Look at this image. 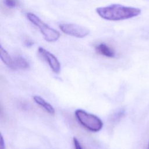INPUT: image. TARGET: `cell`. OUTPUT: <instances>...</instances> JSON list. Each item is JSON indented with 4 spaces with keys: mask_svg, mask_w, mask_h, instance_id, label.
I'll use <instances>...</instances> for the list:
<instances>
[{
    "mask_svg": "<svg viewBox=\"0 0 149 149\" xmlns=\"http://www.w3.org/2000/svg\"><path fill=\"white\" fill-rule=\"evenodd\" d=\"M97 13L102 19L110 21H118L133 18L139 16L140 8L126 6L120 4H111L96 9Z\"/></svg>",
    "mask_w": 149,
    "mask_h": 149,
    "instance_id": "cell-1",
    "label": "cell"
},
{
    "mask_svg": "<svg viewBox=\"0 0 149 149\" xmlns=\"http://www.w3.org/2000/svg\"><path fill=\"white\" fill-rule=\"evenodd\" d=\"M26 17L31 23L38 27L47 41L55 42L59 38L60 33L57 30L49 27L34 13H27Z\"/></svg>",
    "mask_w": 149,
    "mask_h": 149,
    "instance_id": "cell-2",
    "label": "cell"
},
{
    "mask_svg": "<svg viewBox=\"0 0 149 149\" xmlns=\"http://www.w3.org/2000/svg\"><path fill=\"white\" fill-rule=\"evenodd\" d=\"M78 122L87 129L97 132L103 126V122L98 116L87 112L82 109H77L74 113Z\"/></svg>",
    "mask_w": 149,
    "mask_h": 149,
    "instance_id": "cell-3",
    "label": "cell"
},
{
    "mask_svg": "<svg viewBox=\"0 0 149 149\" xmlns=\"http://www.w3.org/2000/svg\"><path fill=\"white\" fill-rule=\"evenodd\" d=\"M59 26L62 32L76 38H84L90 33L88 28L77 24L62 23Z\"/></svg>",
    "mask_w": 149,
    "mask_h": 149,
    "instance_id": "cell-4",
    "label": "cell"
},
{
    "mask_svg": "<svg viewBox=\"0 0 149 149\" xmlns=\"http://www.w3.org/2000/svg\"><path fill=\"white\" fill-rule=\"evenodd\" d=\"M38 52L40 56L47 62L52 70L55 73H59L61 70V65L57 58L42 47H39Z\"/></svg>",
    "mask_w": 149,
    "mask_h": 149,
    "instance_id": "cell-5",
    "label": "cell"
},
{
    "mask_svg": "<svg viewBox=\"0 0 149 149\" xmlns=\"http://www.w3.org/2000/svg\"><path fill=\"white\" fill-rule=\"evenodd\" d=\"M95 51L103 56L108 58H113L115 56L114 50L105 43H100L95 47Z\"/></svg>",
    "mask_w": 149,
    "mask_h": 149,
    "instance_id": "cell-6",
    "label": "cell"
},
{
    "mask_svg": "<svg viewBox=\"0 0 149 149\" xmlns=\"http://www.w3.org/2000/svg\"><path fill=\"white\" fill-rule=\"evenodd\" d=\"M30 68V64L26 58L21 55H16L13 58V69L26 70Z\"/></svg>",
    "mask_w": 149,
    "mask_h": 149,
    "instance_id": "cell-7",
    "label": "cell"
},
{
    "mask_svg": "<svg viewBox=\"0 0 149 149\" xmlns=\"http://www.w3.org/2000/svg\"><path fill=\"white\" fill-rule=\"evenodd\" d=\"M33 100L37 104H38L47 112L52 115L55 113V109L54 107L50 104L47 102L42 97L38 95H36L33 97Z\"/></svg>",
    "mask_w": 149,
    "mask_h": 149,
    "instance_id": "cell-8",
    "label": "cell"
},
{
    "mask_svg": "<svg viewBox=\"0 0 149 149\" xmlns=\"http://www.w3.org/2000/svg\"><path fill=\"white\" fill-rule=\"evenodd\" d=\"M0 57L2 61L9 68L12 69L13 66V58L8 54V52L2 47L0 46Z\"/></svg>",
    "mask_w": 149,
    "mask_h": 149,
    "instance_id": "cell-9",
    "label": "cell"
},
{
    "mask_svg": "<svg viewBox=\"0 0 149 149\" xmlns=\"http://www.w3.org/2000/svg\"><path fill=\"white\" fill-rule=\"evenodd\" d=\"M3 4L8 8L13 9L18 6L19 2L17 0H3Z\"/></svg>",
    "mask_w": 149,
    "mask_h": 149,
    "instance_id": "cell-10",
    "label": "cell"
},
{
    "mask_svg": "<svg viewBox=\"0 0 149 149\" xmlns=\"http://www.w3.org/2000/svg\"><path fill=\"white\" fill-rule=\"evenodd\" d=\"M73 144L75 149H83L80 142L76 137L73 138Z\"/></svg>",
    "mask_w": 149,
    "mask_h": 149,
    "instance_id": "cell-11",
    "label": "cell"
},
{
    "mask_svg": "<svg viewBox=\"0 0 149 149\" xmlns=\"http://www.w3.org/2000/svg\"><path fill=\"white\" fill-rule=\"evenodd\" d=\"M0 149H5V141L1 134V137H0Z\"/></svg>",
    "mask_w": 149,
    "mask_h": 149,
    "instance_id": "cell-12",
    "label": "cell"
},
{
    "mask_svg": "<svg viewBox=\"0 0 149 149\" xmlns=\"http://www.w3.org/2000/svg\"><path fill=\"white\" fill-rule=\"evenodd\" d=\"M24 44H25L26 46H27V47H31L33 44V42L29 40H27L25 41Z\"/></svg>",
    "mask_w": 149,
    "mask_h": 149,
    "instance_id": "cell-13",
    "label": "cell"
},
{
    "mask_svg": "<svg viewBox=\"0 0 149 149\" xmlns=\"http://www.w3.org/2000/svg\"><path fill=\"white\" fill-rule=\"evenodd\" d=\"M147 149H149V144H148V148H147Z\"/></svg>",
    "mask_w": 149,
    "mask_h": 149,
    "instance_id": "cell-14",
    "label": "cell"
}]
</instances>
